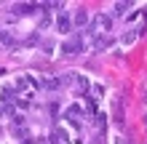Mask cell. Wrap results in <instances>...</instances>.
Returning <instances> with one entry per match:
<instances>
[{"instance_id": "6da1fadb", "label": "cell", "mask_w": 147, "mask_h": 144, "mask_svg": "<svg viewBox=\"0 0 147 144\" xmlns=\"http://www.w3.org/2000/svg\"><path fill=\"white\" fill-rule=\"evenodd\" d=\"M110 29H112V19H110L107 13H96L91 19V24H88V32H91L94 38H96V35H107Z\"/></svg>"}, {"instance_id": "7a4b0ae2", "label": "cell", "mask_w": 147, "mask_h": 144, "mask_svg": "<svg viewBox=\"0 0 147 144\" xmlns=\"http://www.w3.org/2000/svg\"><path fill=\"white\" fill-rule=\"evenodd\" d=\"M83 48H86V43H83V38H80V35L67 38V40H62V46H59L62 56H78V54H83Z\"/></svg>"}, {"instance_id": "3957f363", "label": "cell", "mask_w": 147, "mask_h": 144, "mask_svg": "<svg viewBox=\"0 0 147 144\" xmlns=\"http://www.w3.org/2000/svg\"><path fill=\"white\" fill-rule=\"evenodd\" d=\"M40 11V3H13L11 5V13L13 16H30V13H35Z\"/></svg>"}, {"instance_id": "277c9868", "label": "cell", "mask_w": 147, "mask_h": 144, "mask_svg": "<svg viewBox=\"0 0 147 144\" xmlns=\"http://www.w3.org/2000/svg\"><path fill=\"white\" fill-rule=\"evenodd\" d=\"M72 27H75V24H72V19H70L67 13H59V16H56V29H59V32H70Z\"/></svg>"}, {"instance_id": "5b68a950", "label": "cell", "mask_w": 147, "mask_h": 144, "mask_svg": "<svg viewBox=\"0 0 147 144\" xmlns=\"http://www.w3.org/2000/svg\"><path fill=\"white\" fill-rule=\"evenodd\" d=\"M62 83H64L62 78H43L38 86H40V88H46V91H56V88H62Z\"/></svg>"}, {"instance_id": "8992f818", "label": "cell", "mask_w": 147, "mask_h": 144, "mask_svg": "<svg viewBox=\"0 0 147 144\" xmlns=\"http://www.w3.org/2000/svg\"><path fill=\"white\" fill-rule=\"evenodd\" d=\"M72 24H75V27H88V24H91V16H88V11H86V8H80V11L75 13Z\"/></svg>"}, {"instance_id": "52a82bcc", "label": "cell", "mask_w": 147, "mask_h": 144, "mask_svg": "<svg viewBox=\"0 0 147 144\" xmlns=\"http://www.w3.org/2000/svg\"><path fill=\"white\" fill-rule=\"evenodd\" d=\"M105 48H110V38L107 35H96L94 38V51H105Z\"/></svg>"}, {"instance_id": "ba28073f", "label": "cell", "mask_w": 147, "mask_h": 144, "mask_svg": "<svg viewBox=\"0 0 147 144\" xmlns=\"http://www.w3.org/2000/svg\"><path fill=\"white\" fill-rule=\"evenodd\" d=\"M78 117H80V107H78V104L67 107V120H70L72 125H78Z\"/></svg>"}, {"instance_id": "9c48e42d", "label": "cell", "mask_w": 147, "mask_h": 144, "mask_svg": "<svg viewBox=\"0 0 147 144\" xmlns=\"http://www.w3.org/2000/svg\"><path fill=\"white\" fill-rule=\"evenodd\" d=\"M136 38H139V29H128V35H123V38H120V43H123V46H131Z\"/></svg>"}, {"instance_id": "30bf717a", "label": "cell", "mask_w": 147, "mask_h": 144, "mask_svg": "<svg viewBox=\"0 0 147 144\" xmlns=\"http://www.w3.org/2000/svg\"><path fill=\"white\" fill-rule=\"evenodd\" d=\"M128 8H131V3H128V0H126V3H123V0H120V3H115V16H126Z\"/></svg>"}, {"instance_id": "8fae6325", "label": "cell", "mask_w": 147, "mask_h": 144, "mask_svg": "<svg viewBox=\"0 0 147 144\" xmlns=\"http://www.w3.org/2000/svg\"><path fill=\"white\" fill-rule=\"evenodd\" d=\"M75 86H78V91H83V94H86V88H88V80H86L83 75H78V78H75Z\"/></svg>"}, {"instance_id": "7c38bea8", "label": "cell", "mask_w": 147, "mask_h": 144, "mask_svg": "<svg viewBox=\"0 0 147 144\" xmlns=\"http://www.w3.org/2000/svg\"><path fill=\"white\" fill-rule=\"evenodd\" d=\"M0 43H3V46H13V38L8 35L5 29H0Z\"/></svg>"}, {"instance_id": "4fadbf2b", "label": "cell", "mask_w": 147, "mask_h": 144, "mask_svg": "<svg viewBox=\"0 0 147 144\" xmlns=\"http://www.w3.org/2000/svg\"><path fill=\"white\" fill-rule=\"evenodd\" d=\"M3 99H5V101H13V91L5 88V91H3Z\"/></svg>"}, {"instance_id": "5bb4252c", "label": "cell", "mask_w": 147, "mask_h": 144, "mask_svg": "<svg viewBox=\"0 0 147 144\" xmlns=\"http://www.w3.org/2000/svg\"><path fill=\"white\" fill-rule=\"evenodd\" d=\"M142 16H144V19H147V8H144V11H142Z\"/></svg>"}]
</instances>
